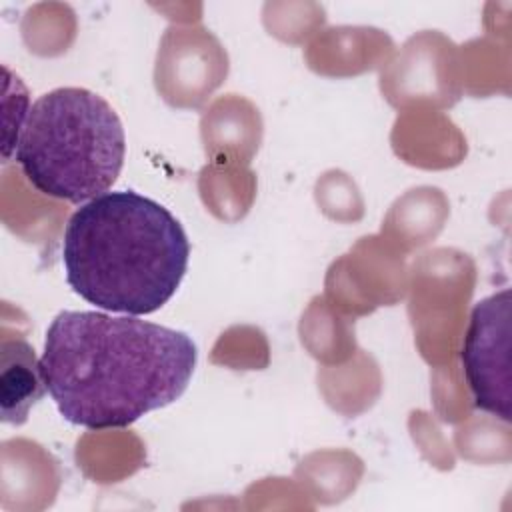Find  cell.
Here are the masks:
<instances>
[{"mask_svg":"<svg viewBox=\"0 0 512 512\" xmlns=\"http://www.w3.org/2000/svg\"><path fill=\"white\" fill-rule=\"evenodd\" d=\"M188 258L190 242L176 216L134 190L80 204L64 228L66 282L106 312H156L176 294Z\"/></svg>","mask_w":512,"mask_h":512,"instance_id":"obj_2","label":"cell"},{"mask_svg":"<svg viewBox=\"0 0 512 512\" xmlns=\"http://www.w3.org/2000/svg\"><path fill=\"white\" fill-rule=\"evenodd\" d=\"M40 358L24 338H6L0 346V414L2 422L20 426L44 396Z\"/></svg>","mask_w":512,"mask_h":512,"instance_id":"obj_5","label":"cell"},{"mask_svg":"<svg viewBox=\"0 0 512 512\" xmlns=\"http://www.w3.org/2000/svg\"><path fill=\"white\" fill-rule=\"evenodd\" d=\"M510 288L478 300L460 352L474 406L510 422Z\"/></svg>","mask_w":512,"mask_h":512,"instance_id":"obj_4","label":"cell"},{"mask_svg":"<svg viewBox=\"0 0 512 512\" xmlns=\"http://www.w3.org/2000/svg\"><path fill=\"white\" fill-rule=\"evenodd\" d=\"M198 360L186 332L92 310H62L40 356L60 416L88 430L126 428L176 402Z\"/></svg>","mask_w":512,"mask_h":512,"instance_id":"obj_1","label":"cell"},{"mask_svg":"<svg viewBox=\"0 0 512 512\" xmlns=\"http://www.w3.org/2000/svg\"><path fill=\"white\" fill-rule=\"evenodd\" d=\"M126 134L116 110L96 92L64 86L40 96L14 144L24 178L44 196L86 204L116 182Z\"/></svg>","mask_w":512,"mask_h":512,"instance_id":"obj_3","label":"cell"}]
</instances>
